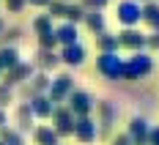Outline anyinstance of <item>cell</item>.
I'll return each instance as SVG.
<instances>
[{
  "label": "cell",
  "instance_id": "4fadbf2b",
  "mask_svg": "<svg viewBox=\"0 0 159 145\" xmlns=\"http://www.w3.org/2000/svg\"><path fill=\"white\" fill-rule=\"evenodd\" d=\"M96 49H99V55H118V49H121V44H118V36L115 33H99L96 36Z\"/></svg>",
  "mask_w": 159,
  "mask_h": 145
},
{
  "label": "cell",
  "instance_id": "f35d334b",
  "mask_svg": "<svg viewBox=\"0 0 159 145\" xmlns=\"http://www.w3.org/2000/svg\"><path fill=\"white\" fill-rule=\"evenodd\" d=\"M0 74H3V71H0Z\"/></svg>",
  "mask_w": 159,
  "mask_h": 145
},
{
  "label": "cell",
  "instance_id": "cb8c5ba5",
  "mask_svg": "<svg viewBox=\"0 0 159 145\" xmlns=\"http://www.w3.org/2000/svg\"><path fill=\"white\" fill-rule=\"evenodd\" d=\"M33 30H36V36H47V33H52L55 28H52V16L49 14H39L36 19H33Z\"/></svg>",
  "mask_w": 159,
  "mask_h": 145
},
{
  "label": "cell",
  "instance_id": "7a4b0ae2",
  "mask_svg": "<svg viewBox=\"0 0 159 145\" xmlns=\"http://www.w3.org/2000/svg\"><path fill=\"white\" fill-rule=\"evenodd\" d=\"M71 90H74V77H71V74H58V77L49 80L47 96H49V101L58 107V104H66V99L71 96Z\"/></svg>",
  "mask_w": 159,
  "mask_h": 145
},
{
  "label": "cell",
  "instance_id": "836d02e7",
  "mask_svg": "<svg viewBox=\"0 0 159 145\" xmlns=\"http://www.w3.org/2000/svg\"><path fill=\"white\" fill-rule=\"evenodd\" d=\"M28 3H30V6H49L52 0H28Z\"/></svg>",
  "mask_w": 159,
  "mask_h": 145
},
{
  "label": "cell",
  "instance_id": "9a60e30c",
  "mask_svg": "<svg viewBox=\"0 0 159 145\" xmlns=\"http://www.w3.org/2000/svg\"><path fill=\"white\" fill-rule=\"evenodd\" d=\"M30 110L36 118H52V112H55V104L49 101L47 93H41V96H33L30 99Z\"/></svg>",
  "mask_w": 159,
  "mask_h": 145
},
{
  "label": "cell",
  "instance_id": "ac0fdd59",
  "mask_svg": "<svg viewBox=\"0 0 159 145\" xmlns=\"http://www.w3.org/2000/svg\"><path fill=\"white\" fill-rule=\"evenodd\" d=\"M16 121H19V131H30L36 129L33 123H36V115L30 110V101H22L19 107H16Z\"/></svg>",
  "mask_w": 159,
  "mask_h": 145
},
{
  "label": "cell",
  "instance_id": "30bf717a",
  "mask_svg": "<svg viewBox=\"0 0 159 145\" xmlns=\"http://www.w3.org/2000/svg\"><path fill=\"white\" fill-rule=\"evenodd\" d=\"M118 44L129 52H143L145 47V33H140L137 28H124L118 33Z\"/></svg>",
  "mask_w": 159,
  "mask_h": 145
},
{
  "label": "cell",
  "instance_id": "d6a6232c",
  "mask_svg": "<svg viewBox=\"0 0 159 145\" xmlns=\"http://www.w3.org/2000/svg\"><path fill=\"white\" fill-rule=\"evenodd\" d=\"M148 145H159V126H151V131H148Z\"/></svg>",
  "mask_w": 159,
  "mask_h": 145
},
{
  "label": "cell",
  "instance_id": "ffe728a7",
  "mask_svg": "<svg viewBox=\"0 0 159 145\" xmlns=\"http://www.w3.org/2000/svg\"><path fill=\"white\" fill-rule=\"evenodd\" d=\"M140 22H145V28H151V30H159V3L157 0L143 6V19Z\"/></svg>",
  "mask_w": 159,
  "mask_h": 145
},
{
  "label": "cell",
  "instance_id": "2e32d148",
  "mask_svg": "<svg viewBox=\"0 0 159 145\" xmlns=\"http://www.w3.org/2000/svg\"><path fill=\"white\" fill-rule=\"evenodd\" d=\"M55 36H58V44H61V47H69V44H77L80 41L77 25H69V22L58 25V28H55Z\"/></svg>",
  "mask_w": 159,
  "mask_h": 145
},
{
  "label": "cell",
  "instance_id": "8992f818",
  "mask_svg": "<svg viewBox=\"0 0 159 145\" xmlns=\"http://www.w3.org/2000/svg\"><path fill=\"white\" fill-rule=\"evenodd\" d=\"M96 71L107 80H121L124 74V58L121 55H99L96 58Z\"/></svg>",
  "mask_w": 159,
  "mask_h": 145
},
{
  "label": "cell",
  "instance_id": "d6986e66",
  "mask_svg": "<svg viewBox=\"0 0 159 145\" xmlns=\"http://www.w3.org/2000/svg\"><path fill=\"white\" fill-rule=\"evenodd\" d=\"M82 22H85V28L93 33V36H99V33L107 30V19H104V11H88Z\"/></svg>",
  "mask_w": 159,
  "mask_h": 145
},
{
  "label": "cell",
  "instance_id": "52a82bcc",
  "mask_svg": "<svg viewBox=\"0 0 159 145\" xmlns=\"http://www.w3.org/2000/svg\"><path fill=\"white\" fill-rule=\"evenodd\" d=\"M148 131H151V123L145 121L143 115H134L132 121H129V140H132V145H148Z\"/></svg>",
  "mask_w": 159,
  "mask_h": 145
},
{
  "label": "cell",
  "instance_id": "e0dca14e",
  "mask_svg": "<svg viewBox=\"0 0 159 145\" xmlns=\"http://www.w3.org/2000/svg\"><path fill=\"white\" fill-rule=\"evenodd\" d=\"M33 140H36V145H61V137H58V131L52 126H36Z\"/></svg>",
  "mask_w": 159,
  "mask_h": 145
},
{
  "label": "cell",
  "instance_id": "277c9868",
  "mask_svg": "<svg viewBox=\"0 0 159 145\" xmlns=\"http://www.w3.org/2000/svg\"><path fill=\"white\" fill-rule=\"evenodd\" d=\"M66 107L71 110V112L77 115V118H85V115H91L93 112V107H96V99L88 93V90H71V96L66 99Z\"/></svg>",
  "mask_w": 159,
  "mask_h": 145
},
{
  "label": "cell",
  "instance_id": "60d3db41",
  "mask_svg": "<svg viewBox=\"0 0 159 145\" xmlns=\"http://www.w3.org/2000/svg\"><path fill=\"white\" fill-rule=\"evenodd\" d=\"M157 3H159V0H157Z\"/></svg>",
  "mask_w": 159,
  "mask_h": 145
},
{
  "label": "cell",
  "instance_id": "6da1fadb",
  "mask_svg": "<svg viewBox=\"0 0 159 145\" xmlns=\"http://www.w3.org/2000/svg\"><path fill=\"white\" fill-rule=\"evenodd\" d=\"M154 71V60H151V55L148 52H132V58H126L124 60V80L129 82H137L143 80V77H148Z\"/></svg>",
  "mask_w": 159,
  "mask_h": 145
},
{
  "label": "cell",
  "instance_id": "7c38bea8",
  "mask_svg": "<svg viewBox=\"0 0 159 145\" xmlns=\"http://www.w3.org/2000/svg\"><path fill=\"white\" fill-rule=\"evenodd\" d=\"M85 58H88V52H85V47L82 44H69V47H61V63L71 66V68H77V66L85 63Z\"/></svg>",
  "mask_w": 159,
  "mask_h": 145
},
{
  "label": "cell",
  "instance_id": "7402d4cb",
  "mask_svg": "<svg viewBox=\"0 0 159 145\" xmlns=\"http://www.w3.org/2000/svg\"><path fill=\"white\" fill-rule=\"evenodd\" d=\"M0 143L3 145H25V140H22V131L19 129L3 126V129H0Z\"/></svg>",
  "mask_w": 159,
  "mask_h": 145
},
{
  "label": "cell",
  "instance_id": "5b68a950",
  "mask_svg": "<svg viewBox=\"0 0 159 145\" xmlns=\"http://www.w3.org/2000/svg\"><path fill=\"white\" fill-rule=\"evenodd\" d=\"M115 14H118V22L124 28H137L140 19H143V6L134 3V0H121L118 8H115Z\"/></svg>",
  "mask_w": 159,
  "mask_h": 145
},
{
  "label": "cell",
  "instance_id": "3957f363",
  "mask_svg": "<svg viewBox=\"0 0 159 145\" xmlns=\"http://www.w3.org/2000/svg\"><path fill=\"white\" fill-rule=\"evenodd\" d=\"M74 123H77V115L66 104H58L55 112H52V129L58 131V137H71L74 134Z\"/></svg>",
  "mask_w": 159,
  "mask_h": 145
},
{
  "label": "cell",
  "instance_id": "9c48e42d",
  "mask_svg": "<svg viewBox=\"0 0 159 145\" xmlns=\"http://www.w3.org/2000/svg\"><path fill=\"white\" fill-rule=\"evenodd\" d=\"M96 112H99V121H96V126H99V137H107L112 129V123H115V110H112V104L110 101H96V107H93Z\"/></svg>",
  "mask_w": 159,
  "mask_h": 145
},
{
  "label": "cell",
  "instance_id": "4dcf8cb0",
  "mask_svg": "<svg viewBox=\"0 0 159 145\" xmlns=\"http://www.w3.org/2000/svg\"><path fill=\"white\" fill-rule=\"evenodd\" d=\"M28 6V0H6V8L8 11H22Z\"/></svg>",
  "mask_w": 159,
  "mask_h": 145
},
{
  "label": "cell",
  "instance_id": "4316f807",
  "mask_svg": "<svg viewBox=\"0 0 159 145\" xmlns=\"http://www.w3.org/2000/svg\"><path fill=\"white\" fill-rule=\"evenodd\" d=\"M107 3H110V0H80V6H82L85 11H104Z\"/></svg>",
  "mask_w": 159,
  "mask_h": 145
},
{
  "label": "cell",
  "instance_id": "ab89813d",
  "mask_svg": "<svg viewBox=\"0 0 159 145\" xmlns=\"http://www.w3.org/2000/svg\"><path fill=\"white\" fill-rule=\"evenodd\" d=\"M0 145H3V143H0Z\"/></svg>",
  "mask_w": 159,
  "mask_h": 145
},
{
  "label": "cell",
  "instance_id": "83f0119b",
  "mask_svg": "<svg viewBox=\"0 0 159 145\" xmlns=\"http://www.w3.org/2000/svg\"><path fill=\"white\" fill-rule=\"evenodd\" d=\"M11 101H14V88H8L6 82H0V107L11 104Z\"/></svg>",
  "mask_w": 159,
  "mask_h": 145
},
{
  "label": "cell",
  "instance_id": "603a6c76",
  "mask_svg": "<svg viewBox=\"0 0 159 145\" xmlns=\"http://www.w3.org/2000/svg\"><path fill=\"white\" fill-rule=\"evenodd\" d=\"M85 14H88V11H85L80 3H69V6H66V16H63V19L69 22V25H77V22L85 19Z\"/></svg>",
  "mask_w": 159,
  "mask_h": 145
},
{
  "label": "cell",
  "instance_id": "8d00e7d4",
  "mask_svg": "<svg viewBox=\"0 0 159 145\" xmlns=\"http://www.w3.org/2000/svg\"><path fill=\"white\" fill-rule=\"evenodd\" d=\"M3 30H6V28H3V19H0V33H3Z\"/></svg>",
  "mask_w": 159,
  "mask_h": 145
},
{
  "label": "cell",
  "instance_id": "d4e9b609",
  "mask_svg": "<svg viewBox=\"0 0 159 145\" xmlns=\"http://www.w3.org/2000/svg\"><path fill=\"white\" fill-rule=\"evenodd\" d=\"M66 6H69L66 0H52L47 6V14L52 16V19H55V16H66Z\"/></svg>",
  "mask_w": 159,
  "mask_h": 145
},
{
  "label": "cell",
  "instance_id": "44dd1931",
  "mask_svg": "<svg viewBox=\"0 0 159 145\" xmlns=\"http://www.w3.org/2000/svg\"><path fill=\"white\" fill-rule=\"evenodd\" d=\"M19 63V52L14 47H0V71H8Z\"/></svg>",
  "mask_w": 159,
  "mask_h": 145
},
{
  "label": "cell",
  "instance_id": "484cf974",
  "mask_svg": "<svg viewBox=\"0 0 159 145\" xmlns=\"http://www.w3.org/2000/svg\"><path fill=\"white\" fill-rule=\"evenodd\" d=\"M58 47V36H55V30L47 33V36H39V49H55Z\"/></svg>",
  "mask_w": 159,
  "mask_h": 145
},
{
  "label": "cell",
  "instance_id": "f1b7e54d",
  "mask_svg": "<svg viewBox=\"0 0 159 145\" xmlns=\"http://www.w3.org/2000/svg\"><path fill=\"white\" fill-rule=\"evenodd\" d=\"M19 36H22V30H19V28H8V30H3V36H0V38H3V44H6V47H11V41H16Z\"/></svg>",
  "mask_w": 159,
  "mask_h": 145
},
{
  "label": "cell",
  "instance_id": "8fae6325",
  "mask_svg": "<svg viewBox=\"0 0 159 145\" xmlns=\"http://www.w3.org/2000/svg\"><path fill=\"white\" fill-rule=\"evenodd\" d=\"M30 77H33V66H30V63H22V60H19L14 68H8V71H6L3 82H6L8 88H14V85H25Z\"/></svg>",
  "mask_w": 159,
  "mask_h": 145
},
{
  "label": "cell",
  "instance_id": "ba28073f",
  "mask_svg": "<svg viewBox=\"0 0 159 145\" xmlns=\"http://www.w3.org/2000/svg\"><path fill=\"white\" fill-rule=\"evenodd\" d=\"M74 137H77L82 145H91L99 137V126H96V121L91 115H85V118H77V123H74Z\"/></svg>",
  "mask_w": 159,
  "mask_h": 145
},
{
  "label": "cell",
  "instance_id": "f546056e",
  "mask_svg": "<svg viewBox=\"0 0 159 145\" xmlns=\"http://www.w3.org/2000/svg\"><path fill=\"white\" fill-rule=\"evenodd\" d=\"M145 47L148 49H159V30H154L151 36H145Z\"/></svg>",
  "mask_w": 159,
  "mask_h": 145
},
{
  "label": "cell",
  "instance_id": "74e56055",
  "mask_svg": "<svg viewBox=\"0 0 159 145\" xmlns=\"http://www.w3.org/2000/svg\"><path fill=\"white\" fill-rule=\"evenodd\" d=\"M66 3H71V0H66Z\"/></svg>",
  "mask_w": 159,
  "mask_h": 145
},
{
  "label": "cell",
  "instance_id": "e575fe53",
  "mask_svg": "<svg viewBox=\"0 0 159 145\" xmlns=\"http://www.w3.org/2000/svg\"><path fill=\"white\" fill-rule=\"evenodd\" d=\"M6 123H8V121H6V112H3V107H0V129H3Z\"/></svg>",
  "mask_w": 159,
  "mask_h": 145
},
{
  "label": "cell",
  "instance_id": "d590c367",
  "mask_svg": "<svg viewBox=\"0 0 159 145\" xmlns=\"http://www.w3.org/2000/svg\"><path fill=\"white\" fill-rule=\"evenodd\" d=\"M134 3H143V6H145V3H151V0H134Z\"/></svg>",
  "mask_w": 159,
  "mask_h": 145
},
{
  "label": "cell",
  "instance_id": "1f68e13d",
  "mask_svg": "<svg viewBox=\"0 0 159 145\" xmlns=\"http://www.w3.org/2000/svg\"><path fill=\"white\" fill-rule=\"evenodd\" d=\"M110 145H132V140H129L126 131H121V134H115V137H112V143H110Z\"/></svg>",
  "mask_w": 159,
  "mask_h": 145
},
{
  "label": "cell",
  "instance_id": "5bb4252c",
  "mask_svg": "<svg viewBox=\"0 0 159 145\" xmlns=\"http://www.w3.org/2000/svg\"><path fill=\"white\" fill-rule=\"evenodd\" d=\"M36 66H39V71H52V68H58L61 66V55L55 52V49H39V55H36Z\"/></svg>",
  "mask_w": 159,
  "mask_h": 145
}]
</instances>
